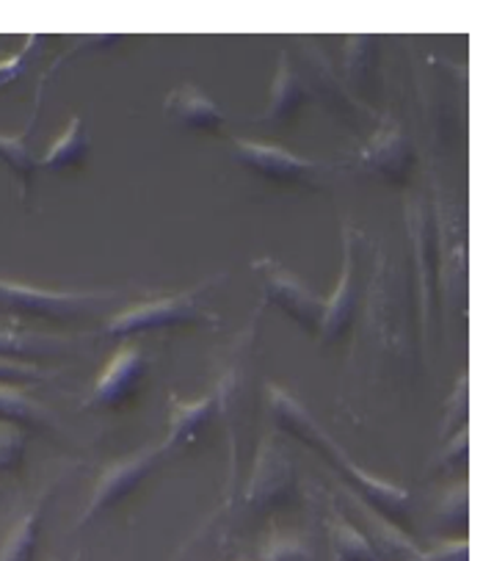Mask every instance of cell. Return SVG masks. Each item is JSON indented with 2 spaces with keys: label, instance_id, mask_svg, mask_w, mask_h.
Listing matches in <instances>:
<instances>
[{
  "label": "cell",
  "instance_id": "6da1fadb",
  "mask_svg": "<svg viewBox=\"0 0 483 561\" xmlns=\"http://www.w3.org/2000/svg\"><path fill=\"white\" fill-rule=\"evenodd\" d=\"M116 301V294H76V290H47L36 285L0 279V307L14 316L50 321H76L83 316L103 313L105 307Z\"/></svg>",
  "mask_w": 483,
  "mask_h": 561
},
{
  "label": "cell",
  "instance_id": "7a4b0ae2",
  "mask_svg": "<svg viewBox=\"0 0 483 561\" xmlns=\"http://www.w3.org/2000/svg\"><path fill=\"white\" fill-rule=\"evenodd\" d=\"M207 285L210 283L199 285L194 290H183V294H172L163 296V299H150L127 307L122 313L111 316L103 332L111 337H136L152 330H166V327L194 324V321L207 319L210 313H205L199 305V294Z\"/></svg>",
  "mask_w": 483,
  "mask_h": 561
},
{
  "label": "cell",
  "instance_id": "3957f363",
  "mask_svg": "<svg viewBox=\"0 0 483 561\" xmlns=\"http://www.w3.org/2000/svg\"><path fill=\"white\" fill-rule=\"evenodd\" d=\"M254 274L263 283L265 296L283 310L288 319H294L310 335H318L323 319V299L312 288H307L294 272L283 266V263L271 261V257H260L254 261Z\"/></svg>",
  "mask_w": 483,
  "mask_h": 561
},
{
  "label": "cell",
  "instance_id": "277c9868",
  "mask_svg": "<svg viewBox=\"0 0 483 561\" xmlns=\"http://www.w3.org/2000/svg\"><path fill=\"white\" fill-rule=\"evenodd\" d=\"M163 454H166L163 446H150L130 454V457L119 459V462L108 465V468L103 470V476H100L97 486H94L92 501H89L87 512H83L81 517V526H89V523L97 520L103 512L119 506L122 501H125V497L156 470V465L161 462Z\"/></svg>",
  "mask_w": 483,
  "mask_h": 561
},
{
  "label": "cell",
  "instance_id": "5b68a950",
  "mask_svg": "<svg viewBox=\"0 0 483 561\" xmlns=\"http://www.w3.org/2000/svg\"><path fill=\"white\" fill-rule=\"evenodd\" d=\"M145 370L147 365L141 348L133 346V343L122 346L108 359V365H105L97 382H94L87 407H92V410H114V407H122L125 401H130L136 396L138 385L145 379Z\"/></svg>",
  "mask_w": 483,
  "mask_h": 561
},
{
  "label": "cell",
  "instance_id": "8992f818",
  "mask_svg": "<svg viewBox=\"0 0 483 561\" xmlns=\"http://www.w3.org/2000/svg\"><path fill=\"white\" fill-rule=\"evenodd\" d=\"M357 263H354V243L352 232H345V255H343V274L329 299H323V319L318 337L323 343L340 341L354 324V313H357Z\"/></svg>",
  "mask_w": 483,
  "mask_h": 561
},
{
  "label": "cell",
  "instance_id": "52a82bcc",
  "mask_svg": "<svg viewBox=\"0 0 483 561\" xmlns=\"http://www.w3.org/2000/svg\"><path fill=\"white\" fill-rule=\"evenodd\" d=\"M235 152L249 169H254L263 178L274 180V183H296V180L312 172V161L294 156V152L283 150V147L235 139Z\"/></svg>",
  "mask_w": 483,
  "mask_h": 561
},
{
  "label": "cell",
  "instance_id": "ba28073f",
  "mask_svg": "<svg viewBox=\"0 0 483 561\" xmlns=\"http://www.w3.org/2000/svg\"><path fill=\"white\" fill-rule=\"evenodd\" d=\"M216 410H219V396H205L196 401H174L172 417H169V434L161 443L166 451L172 448H185L202 434V428L214 421Z\"/></svg>",
  "mask_w": 483,
  "mask_h": 561
},
{
  "label": "cell",
  "instance_id": "9c48e42d",
  "mask_svg": "<svg viewBox=\"0 0 483 561\" xmlns=\"http://www.w3.org/2000/svg\"><path fill=\"white\" fill-rule=\"evenodd\" d=\"M166 116L183 128L216 130L221 125V111L214 100L196 87H180L166 98Z\"/></svg>",
  "mask_w": 483,
  "mask_h": 561
},
{
  "label": "cell",
  "instance_id": "30bf717a",
  "mask_svg": "<svg viewBox=\"0 0 483 561\" xmlns=\"http://www.w3.org/2000/svg\"><path fill=\"white\" fill-rule=\"evenodd\" d=\"M365 163L384 178H398L409 167V141L398 128H387L365 147Z\"/></svg>",
  "mask_w": 483,
  "mask_h": 561
},
{
  "label": "cell",
  "instance_id": "8fae6325",
  "mask_svg": "<svg viewBox=\"0 0 483 561\" xmlns=\"http://www.w3.org/2000/svg\"><path fill=\"white\" fill-rule=\"evenodd\" d=\"M290 481H294L290 465L283 457H276V454H268V459H260L257 470H254L252 486H249V501H254V504L274 501L279 492L288 490Z\"/></svg>",
  "mask_w": 483,
  "mask_h": 561
},
{
  "label": "cell",
  "instance_id": "7c38bea8",
  "mask_svg": "<svg viewBox=\"0 0 483 561\" xmlns=\"http://www.w3.org/2000/svg\"><path fill=\"white\" fill-rule=\"evenodd\" d=\"M42 515H45V504H36L34 510L14 526L7 545L0 548V561H34L36 548H39Z\"/></svg>",
  "mask_w": 483,
  "mask_h": 561
},
{
  "label": "cell",
  "instance_id": "4fadbf2b",
  "mask_svg": "<svg viewBox=\"0 0 483 561\" xmlns=\"http://www.w3.org/2000/svg\"><path fill=\"white\" fill-rule=\"evenodd\" d=\"M87 150H89V145H87V134H83V119L81 116H72L69 128L58 136L56 145L50 147V152H47L39 163L45 169H53V172H58V169L78 167V163L87 158Z\"/></svg>",
  "mask_w": 483,
  "mask_h": 561
},
{
  "label": "cell",
  "instance_id": "5bb4252c",
  "mask_svg": "<svg viewBox=\"0 0 483 561\" xmlns=\"http://www.w3.org/2000/svg\"><path fill=\"white\" fill-rule=\"evenodd\" d=\"M301 98H304V89H301L299 76L290 70L288 58H283V61H279V76H276L274 92H271L268 111H265V122H283L288 119V116H294Z\"/></svg>",
  "mask_w": 483,
  "mask_h": 561
},
{
  "label": "cell",
  "instance_id": "9a60e30c",
  "mask_svg": "<svg viewBox=\"0 0 483 561\" xmlns=\"http://www.w3.org/2000/svg\"><path fill=\"white\" fill-rule=\"evenodd\" d=\"M0 417L14 423H28V426L50 423V412L18 388H0Z\"/></svg>",
  "mask_w": 483,
  "mask_h": 561
},
{
  "label": "cell",
  "instance_id": "2e32d148",
  "mask_svg": "<svg viewBox=\"0 0 483 561\" xmlns=\"http://www.w3.org/2000/svg\"><path fill=\"white\" fill-rule=\"evenodd\" d=\"M334 548H337L340 561H381L373 542L348 520H340L334 528Z\"/></svg>",
  "mask_w": 483,
  "mask_h": 561
},
{
  "label": "cell",
  "instance_id": "e0dca14e",
  "mask_svg": "<svg viewBox=\"0 0 483 561\" xmlns=\"http://www.w3.org/2000/svg\"><path fill=\"white\" fill-rule=\"evenodd\" d=\"M25 454V432L20 423L0 417V473L14 470L23 462Z\"/></svg>",
  "mask_w": 483,
  "mask_h": 561
},
{
  "label": "cell",
  "instance_id": "ac0fdd59",
  "mask_svg": "<svg viewBox=\"0 0 483 561\" xmlns=\"http://www.w3.org/2000/svg\"><path fill=\"white\" fill-rule=\"evenodd\" d=\"M0 158L12 167V172H18L20 178L28 180L31 172L36 169L34 156L25 147V136H3L0 134Z\"/></svg>",
  "mask_w": 483,
  "mask_h": 561
},
{
  "label": "cell",
  "instance_id": "d6986e66",
  "mask_svg": "<svg viewBox=\"0 0 483 561\" xmlns=\"http://www.w3.org/2000/svg\"><path fill=\"white\" fill-rule=\"evenodd\" d=\"M42 377H45V374H42V368L36 363L0 354V388H14V385L34 382V379Z\"/></svg>",
  "mask_w": 483,
  "mask_h": 561
},
{
  "label": "cell",
  "instance_id": "ffe728a7",
  "mask_svg": "<svg viewBox=\"0 0 483 561\" xmlns=\"http://www.w3.org/2000/svg\"><path fill=\"white\" fill-rule=\"evenodd\" d=\"M467 428V377L459 379L456 385L453 396L448 401V412H445V421H442V434H456Z\"/></svg>",
  "mask_w": 483,
  "mask_h": 561
},
{
  "label": "cell",
  "instance_id": "44dd1931",
  "mask_svg": "<svg viewBox=\"0 0 483 561\" xmlns=\"http://www.w3.org/2000/svg\"><path fill=\"white\" fill-rule=\"evenodd\" d=\"M260 561H315L310 550L296 539H276L263 550Z\"/></svg>",
  "mask_w": 483,
  "mask_h": 561
},
{
  "label": "cell",
  "instance_id": "7402d4cb",
  "mask_svg": "<svg viewBox=\"0 0 483 561\" xmlns=\"http://www.w3.org/2000/svg\"><path fill=\"white\" fill-rule=\"evenodd\" d=\"M467 448H470V434H467V428H461V432L450 437L448 448H442L437 465L448 470H461L467 465Z\"/></svg>",
  "mask_w": 483,
  "mask_h": 561
},
{
  "label": "cell",
  "instance_id": "603a6c76",
  "mask_svg": "<svg viewBox=\"0 0 483 561\" xmlns=\"http://www.w3.org/2000/svg\"><path fill=\"white\" fill-rule=\"evenodd\" d=\"M36 42H39V36H31L28 47H25V50H20L18 56L7 58V61H0V89L9 87V83H14L20 76H23V70H25V67H28L31 47H34Z\"/></svg>",
  "mask_w": 483,
  "mask_h": 561
},
{
  "label": "cell",
  "instance_id": "cb8c5ba5",
  "mask_svg": "<svg viewBox=\"0 0 483 561\" xmlns=\"http://www.w3.org/2000/svg\"><path fill=\"white\" fill-rule=\"evenodd\" d=\"M34 352H36L34 337L0 330V354H9V357H25V354H34Z\"/></svg>",
  "mask_w": 483,
  "mask_h": 561
},
{
  "label": "cell",
  "instance_id": "d4e9b609",
  "mask_svg": "<svg viewBox=\"0 0 483 561\" xmlns=\"http://www.w3.org/2000/svg\"><path fill=\"white\" fill-rule=\"evenodd\" d=\"M445 517H448V523H456L459 528H464V523H467V486L464 484L448 495V501H445V510H442V520Z\"/></svg>",
  "mask_w": 483,
  "mask_h": 561
},
{
  "label": "cell",
  "instance_id": "484cf974",
  "mask_svg": "<svg viewBox=\"0 0 483 561\" xmlns=\"http://www.w3.org/2000/svg\"><path fill=\"white\" fill-rule=\"evenodd\" d=\"M426 561H467V539H453V542L437 545Z\"/></svg>",
  "mask_w": 483,
  "mask_h": 561
}]
</instances>
